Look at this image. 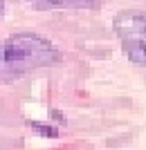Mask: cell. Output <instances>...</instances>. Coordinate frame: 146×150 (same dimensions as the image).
<instances>
[{
    "mask_svg": "<svg viewBox=\"0 0 146 150\" xmlns=\"http://www.w3.org/2000/svg\"><path fill=\"white\" fill-rule=\"evenodd\" d=\"M58 58V50L45 36L18 31L0 40V79H18L32 69L54 65Z\"/></svg>",
    "mask_w": 146,
    "mask_h": 150,
    "instance_id": "cell-1",
    "label": "cell"
},
{
    "mask_svg": "<svg viewBox=\"0 0 146 150\" xmlns=\"http://www.w3.org/2000/svg\"><path fill=\"white\" fill-rule=\"evenodd\" d=\"M113 29L121 40V47L128 58L146 65V13L126 9L113 18Z\"/></svg>",
    "mask_w": 146,
    "mask_h": 150,
    "instance_id": "cell-2",
    "label": "cell"
},
{
    "mask_svg": "<svg viewBox=\"0 0 146 150\" xmlns=\"http://www.w3.org/2000/svg\"><path fill=\"white\" fill-rule=\"evenodd\" d=\"M34 9H83L97 7V0H29Z\"/></svg>",
    "mask_w": 146,
    "mask_h": 150,
    "instance_id": "cell-3",
    "label": "cell"
},
{
    "mask_svg": "<svg viewBox=\"0 0 146 150\" xmlns=\"http://www.w3.org/2000/svg\"><path fill=\"white\" fill-rule=\"evenodd\" d=\"M27 125L36 130L38 134H43V137H58V130L54 125H47V123H38V121H27Z\"/></svg>",
    "mask_w": 146,
    "mask_h": 150,
    "instance_id": "cell-4",
    "label": "cell"
},
{
    "mask_svg": "<svg viewBox=\"0 0 146 150\" xmlns=\"http://www.w3.org/2000/svg\"><path fill=\"white\" fill-rule=\"evenodd\" d=\"M2 11H5V0H0V16H2Z\"/></svg>",
    "mask_w": 146,
    "mask_h": 150,
    "instance_id": "cell-5",
    "label": "cell"
}]
</instances>
